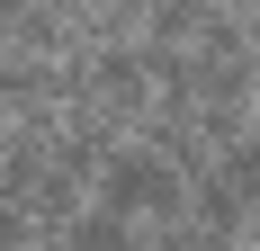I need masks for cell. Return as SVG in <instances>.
<instances>
[{"label":"cell","mask_w":260,"mask_h":251,"mask_svg":"<svg viewBox=\"0 0 260 251\" xmlns=\"http://www.w3.org/2000/svg\"><path fill=\"white\" fill-rule=\"evenodd\" d=\"M90 198H99V206H117L126 225H161V215H180V206H188V179L171 171V162H161L144 135H126V144L99 162Z\"/></svg>","instance_id":"cell-1"},{"label":"cell","mask_w":260,"mask_h":251,"mask_svg":"<svg viewBox=\"0 0 260 251\" xmlns=\"http://www.w3.org/2000/svg\"><path fill=\"white\" fill-rule=\"evenodd\" d=\"M117 144H126V125L108 117V108H90V99L54 108V125H45V162L72 171V179H99V162H108Z\"/></svg>","instance_id":"cell-2"},{"label":"cell","mask_w":260,"mask_h":251,"mask_svg":"<svg viewBox=\"0 0 260 251\" xmlns=\"http://www.w3.org/2000/svg\"><path fill=\"white\" fill-rule=\"evenodd\" d=\"M144 144H153L180 179H198V171H215V162H224V152L207 144V125H198V99H153V117H144Z\"/></svg>","instance_id":"cell-3"},{"label":"cell","mask_w":260,"mask_h":251,"mask_svg":"<svg viewBox=\"0 0 260 251\" xmlns=\"http://www.w3.org/2000/svg\"><path fill=\"white\" fill-rule=\"evenodd\" d=\"M0 108H9V125L18 117H54L63 108V63H45V54H0Z\"/></svg>","instance_id":"cell-4"},{"label":"cell","mask_w":260,"mask_h":251,"mask_svg":"<svg viewBox=\"0 0 260 251\" xmlns=\"http://www.w3.org/2000/svg\"><path fill=\"white\" fill-rule=\"evenodd\" d=\"M81 189H90V179H72V171H54V162H45V179H36V189H27L18 206H27V225H36V233H63V225L81 215V206H90Z\"/></svg>","instance_id":"cell-5"},{"label":"cell","mask_w":260,"mask_h":251,"mask_svg":"<svg viewBox=\"0 0 260 251\" xmlns=\"http://www.w3.org/2000/svg\"><path fill=\"white\" fill-rule=\"evenodd\" d=\"M144 233H153V251H234V233L207 225L198 206H180V215H161V225H144Z\"/></svg>","instance_id":"cell-6"},{"label":"cell","mask_w":260,"mask_h":251,"mask_svg":"<svg viewBox=\"0 0 260 251\" xmlns=\"http://www.w3.org/2000/svg\"><path fill=\"white\" fill-rule=\"evenodd\" d=\"M207 18H215V0H144V36H161V45H188Z\"/></svg>","instance_id":"cell-7"},{"label":"cell","mask_w":260,"mask_h":251,"mask_svg":"<svg viewBox=\"0 0 260 251\" xmlns=\"http://www.w3.org/2000/svg\"><path fill=\"white\" fill-rule=\"evenodd\" d=\"M215 9H251V0H215Z\"/></svg>","instance_id":"cell-8"},{"label":"cell","mask_w":260,"mask_h":251,"mask_svg":"<svg viewBox=\"0 0 260 251\" xmlns=\"http://www.w3.org/2000/svg\"><path fill=\"white\" fill-rule=\"evenodd\" d=\"M242 18H260V0H251V9H242Z\"/></svg>","instance_id":"cell-9"},{"label":"cell","mask_w":260,"mask_h":251,"mask_svg":"<svg viewBox=\"0 0 260 251\" xmlns=\"http://www.w3.org/2000/svg\"><path fill=\"white\" fill-rule=\"evenodd\" d=\"M251 233H260V215H251Z\"/></svg>","instance_id":"cell-10"}]
</instances>
